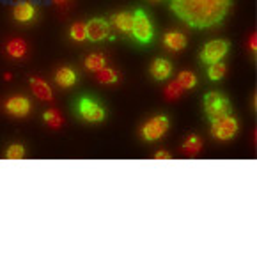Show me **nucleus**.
Returning <instances> with one entry per match:
<instances>
[{"instance_id":"f257e3e1","label":"nucleus","mask_w":257,"mask_h":257,"mask_svg":"<svg viewBox=\"0 0 257 257\" xmlns=\"http://www.w3.org/2000/svg\"><path fill=\"white\" fill-rule=\"evenodd\" d=\"M232 0H170V9L193 29L218 25L229 13Z\"/></svg>"},{"instance_id":"f03ea898","label":"nucleus","mask_w":257,"mask_h":257,"mask_svg":"<svg viewBox=\"0 0 257 257\" xmlns=\"http://www.w3.org/2000/svg\"><path fill=\"white\" fill-rule=\"evenodd\" d=\"M204 110L209 121H216V119H222L232 113V106L229 99L220 92H208L204 96Z\"/></svg>"},{"instance_id":"7ed1b4c3","label":"nucleus","mask_w":257,"mask_h":257,"mask_svg":"<svg viewBox=\"0 0 257 257\" xmlns=\"http://www.w3.org/2000/svg\"><path fill=\"white\" fill-rule=\"evenodd\" d=\"M132 34L133 38L139 43L146 45L153 39V25L149 22L148 15H146L142 9H137L135 15H133V27H132Z\"/></svg>"},{"instance_id":"20e7f679","label":"nucleus","mask_w":257,"mask_h":257,"mask_svg":"<svg viewBox=\"0 0 257 257\" xmlns=\"http://www.w3.org/2000/svg\"><path fill=\"white\" fill-rule=\"evenodd\" d=\"M76 112L80 113V117L89 122H99L105 119V110H103V106L91 98L80 99V101L76 103Z\"/></svg>"},{"instance_id":"39448f33","label":"nucleus","mask_w":257,"mask_h":257,"mask_svg":"<svg viewBox=\"0 0 257 257\" xmlns=\"http://www.w3.org/2000/svg\"><path fill=\"white\" fill-rule=\"evenodd\" d=\"M229 41H223V39H216V41L206 43V46L201 52V59L206 64H215L220 62L225 57V53L229 52Z\"/></svg>"},{"instance_id":"423d86ee","label":"nucleus","mask_w":257,"mask_h":257,"mask_svg":"<svg viewBox=\"0 0 257 257\" xmlns=\"http://www.w3.org/2000/svg\"><path fill=\"white\" fill-rule=\"evenodd\" d=\"M211 133L218 140H231L238 133V121L232 115L211 121Z\"/></svg>"},{"instance_id":"0eeeda50","label":"nucleus","mask_w":257,"mask_h":257,"mask_svg":"<svg viewBox=\"0 0 257 257\" xmlns=\"http://www.w3.org/2000/svg\"><path fill=\"white\" fill-rule=\"evenodd\" d=\"M169 130V119L165 115H156V117L149 119L144 126H142V137H144L148 142H153V140L162 139L163 135Z\"/></svg>"},{"instance_id":"6e6552de","label":"nucleus","mask_w":257,"mask_h":257,"mask_svg":"<svg viewBox=\"0 0 257 257\" xmlns=\"http://www.w3.org/2000/svg\"><path fill=\"white\" fill-rule=\"evenodd\" d=\"M85 29H87V39H91V41H94V43L103 41L105 38H108V32H110L108 23L103 18H92L91 22L85 25Z\"/></svg>"},{"instance_id":"1a4fd4ad","label":"nucleus","mask_w":257,"mask_h":257,"mask_svg":"<svg viewBox=\"0 0 257 257\" xmlns=\"http://www.w3.org/2000/svg\"><path fill=\"white\" fill-rule=\"evenodd\" d=\"M6 110L15 117H25L27 113L31 112V101L23 96H13L6 101Z\"/></svg>"},{"instance_id":"9d476101","label":"nucleus","mask_w":257,"mask_h":257,"mask_svg":"<svg viewBox=\"0 0 257 257\" xmlns=\"http://www.w3.org/2000/svg\"><path fill=\"white\" fill-rule=\"evenodd\" d=\"M31 87L32 92L38 99H43V101H52V89L50 85L45 82L43 78H38V76H32L31 78Z\"/></svg>"},{"instance_id":"9b49d317","label":"nucleus","mask_w":257,"mask_h":257,"mask_svg":"<svg viewBox=\"0 0 257 257\" xmlns=\"http://www.w3.org/2000/svg\"><path fill=\"white\" fill-rule=\"evenodd\" d=\"M13 16H15V20H18L22 23L31 22L36 16V8L31 2H18L15 6V9H13Z\"/></svg>"},{"instance_id":"f8f14e48","label":"nucleus","mask_w":257,"mask_h":257,"mask_svg":"<svg viewBox=\"0 0 257 257\" xmlns=\"http://www.w3.org/2000/svg\"><path fill=\"white\" fill-rule=\"evenodd\" d=\"M151 76L156 80H167L170 75H172V64H170L169 61H165V59H156L155 62L151 64Z\"/></svg>"},{"instance_id":"ddd939ff","label":"nucleus","mask_w":257,"mask_h":257,"mask_svg":"<svg viewBox=\"0 0 257 257\" xmlns=\"http://www.w3.org/2000/svg\"><path fill=\"white\" fill-rule=\"evenodd\" d=\"M163 43L169 50H174V52H179L186 46V38L181 34V32H169L163 38Z\"/></svg>"},{"instance_id":"4468645a","label":"nucleus","mask_w":257,"mask_h":257,"mask_svg":"<svg viewBox=\"0 0 257 257\" xmlns=\"http://www.w3.org/2000/svg\"><path fill=\"white\" fill-rule=\"evenodd\" d=\"M55 82L61 87H71L76 83V73L71 68H61L55 75Z\"/></svg>"},{"instance_id":"2eb2a0df","label":"nucleus","mask_w":257,"mask_h":257,"mask_svg":"<svg viewBox=\"0 0 257 257\" xmlns=\"http://www.w3.org/2000/svg\"><path fill=\"white\" fill-rule=\"evenodd\" d=\"M6 52H8L11 57H15V59H20V57H23L27 53L25 41H23V39H20V38L11 39V41L8 43V46H6Z\"/></svg>"},{"instance_id":"dca6fc26","label":"nucleus","mask_w":257,"mask_h":257,"mask_svg":"<svg viewBox=\"0 0 257 257\" xmlns=\"http://www.w3.org/2000/svg\"><path fill=\"white\" fill-rule=\"evenodd\" d=\"M113 25L117 27L121 32H132L133 15H130V13H117V15L113 16Z\"/></svg>"},{"instance_id":"f3484780","label":"nucleus","mask_w":257,"mask_h":257,"mask_svg":"<svg viewBox=\"0 0 257 257\" xmlns=\"http://www.w3.org/2000/svg\"><path fill=\"white\" fill-rule=\"evenodd\" d=\"M106 66V61L105 57L99 55V53H92V55H89L87 59H85V68L89 69V71H101L103 68Z\"/></svg>"},{"instance_id":"a211bd4d","label":"nucleus","mask_w":257,"mask_h":257,"mask_svg":"<svg viewBox=\"0 0 257 257\" xmlns=\"http://www.w3.org/2000/svg\"><path fill=\"white\" fill-rule=\"evenodd\" d=\"M176 82L183 87V91H188V89H193L197 83V76L193 75L192 71H181L176 78Z\"/></svg>"},{"instance_id":"6ab92c4d","label":"nucleus","mask_w":257,"mask_h":257,"mask_svg":"<svg viewBox=\"0 0 257 257\" xmlns=\"http://www.w3.org/2000/svg\"><path fill=\"white\" fill-rule=\"evenodd\" d=\"M43 119H45V122L50 126V128L57 130V128H61L62 126V117H61V113L57 112V110H46L45 113H43Z\"/></svg>"},{"instance_id":"aec40b11","label":"nucleus","mask_w":257,"mask_h":257,"mask_svg":"<svg viewBox=\"0 0 257 257\" xmlns=\"http://www.w3.org/2000/svg\"><path fill=\"white\" fill-rule=\"evenodd\" d=\"M183 149H185L188 155H197V153L202 149V140L199 139L197 135H190L188 139L185 140V146H183Z\"/></svg>"},{"instance_id":"412c9836","label":"nucleus","mask_w":257,"mask_h":257,"mask_svg":"<svg viewBox=\"0 0 257 257\" xmlns=\"http://www.w3.org/2000/svg\"><path fill=\"white\" fill-rule=\"evenodd\" d=\"M98 80L101 83H105V85H112V83H115L119 80V76H117V73L113 71V69H110V68H103L101 71H98Z\"/></svg>"},{"instance_id":"4be33fe9","label":"nucleus","mask_w":257,"mask_h":257,"mask_svg":"<svg viewBox=\"0 0 257 257\" xmlns=\"http://www.w3.org/2000/svg\"><path fill=\"white\" fill-rule=\"evenodd\" d=\"M69 34H71V39L76 43H82L87 39V29H85V23H75V25L71 27V31H69Z\"/></svg>"},{"instance_id":"5701e85b","label":"nucleus","mask_w":257,"mask_h":257,"mask_svg":"<svg viewBox=\"0 0 257 257\" xmlns=\"http://www.w3.org/2000/svg\"><path fill=\"white\" fill-rule=\"evenodd\" d=\"M225 71H227V66L220 61V62H215V64H209L208 76H209V80H220V78H223Z\"/></svg>"},{"instance_id":"b1692460","label":"nucleus","mask_w":257,"mask_h":257,"mask_svg":"<svg viewBox=\"0 0 257 257\" xmlns=\"http://www.w3.org/2000/svg\"><path fill=\"white\" fill-rule=\"evenodd\" d=\"M181 92H183V87L174 80V82H170V85L165 87V98L172 101V99H178L179 96H181Z\"/></svg>"},{"instance_id":"393cba45","label":"nucleus","mask_w":257,"mask_h":257,"mask_svg":"<svg viewBox=\"0 0 257 257\" xmlns=\"http://www.w3.org/2000/svg\"><path fill=\"white\" fill-rule=\"evenodd\" d=\"M25 156V148L20 144H13L9 146L8 153H6V158L8 160H22Z\"/></svg>"},{"instance_id":"a878e982","label":"nucleus","mask_w":257,"mask_h":257,"mask_svg":"<svg viewBox=\"0 0 257 257\" xmlns=\"http://www.w3.org/2000/svg\"><path fill=\"white\" fill-rule=\"evenodd\" d=\"M155 158L156 160H169L170 155L167 151H160V153H156V155H155Z\"/></svg>"},{"instance_id":"bb28decb","label":"nucleus","mask_w":257,"mask_h":257,"mask_svg":"<svg viewBox=\"0 0 257 257\" xmlns=\"http://www.w3.org/2000/svg\"><path fill=\"white\" fill-rule=\"evenodd\" d=\"M255 36H252V39H250V48H252V52H255Z\"/></svg>"},{"instance_id":"cd10ccee","label":"nucleus","mask_w":257,"mask_h":257,"mask_svg":"<svg viewBox=\"0 0 257 257\" xmlns=\"http://www.w3.org/2000/svg\"><path fill=\"white\" fill-rule=\"evenodd\" d=\"M57 4H64V2H68V0H55Z\"/></svg>"}]
</instances>
